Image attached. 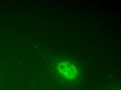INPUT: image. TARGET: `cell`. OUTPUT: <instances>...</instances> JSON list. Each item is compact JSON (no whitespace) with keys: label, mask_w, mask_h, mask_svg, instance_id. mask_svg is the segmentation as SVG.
<instances>
[{"label":"cell","mask_w":121,"mask_h":90,"mask_svg":"<svg viewBox=\"0 0 121 90\" xmlns=\"http://www.w3.org/2000/svg\"><path fill=\"white\" fill-rule=\"evenodd\" d=\"M57 69L60 74L66 79L73 80L78 76V69L69 61H60L57 64Z\"/></svg>","instance_id":"obj_1"}]
</instances>
